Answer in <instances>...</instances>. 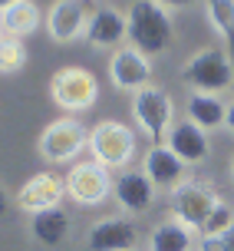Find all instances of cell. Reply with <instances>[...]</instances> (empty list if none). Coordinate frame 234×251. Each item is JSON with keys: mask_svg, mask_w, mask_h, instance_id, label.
<instances>
[{"mask_svg": "<svg viewBox=\"0 0 234 251\" xmlns=\"http://www.w3.org/2000/svg\"><path fill=\"white\" fill-rule=\"evenodd\" d=\"M224 245H228V251H234V225L224 231Z\"/></svg>", "mask_w": 234, "mask_h": 251, "instance_id": "28", "label": "cell"}, {"mask_svg": "<svg viewBox=\"0 0 234 251\" xmlns=\"http://www.w3.org/2000/svg\"><path fill=\"white\" fill-rule=\"evenodd\" d=\"M40 20H43V17H40L37 0H20V3H13V7H7V10L0 13V26H3V33H7V37H17V40L37 33Z\"/></svg>", "mask_w": 234, "mask_h": 251, "instance_id": "18", "label": "cell"}, {"mask_svg": "<svg viewBox=\"0 0 234 251\" xmlns=\"http://www.w3.org/2000/svg\"><path fill=\"white\" fill-rule=\"evenodd\" d=\"M112 182L116 178L109 176V169L106 165H99L96 159H89V162H76L70 169V176H66V195L76 201V205H102V201L112 195Z\"/></svg>", "mask_w": 234, "mask_h": 251, "instance_id": "8", "label": "cell"}, {"mask_svg": "<svg viewBox=\"0 0 234 251\" xmlns=\"http://www.w3.org/2000/svg\"><path fill=\"white\" fill-rule=\"evenodd\" d=\"M231 225H234V208L228 201H221V205L211 212V218L205 222V231H201V235H224Z\"/></svg>", "mask_w": 234, "mask_h": 251, "instance_id": "23", "label": "cell"}, {"mask_svg": "<svg viewBox=\"0 0 234 251\" xmlns=\"http://www.w3.org/2000/svg\"><path fill=\"white\" fill-rule=\"evenodd\" d=\"M185 113L195 126H201L205 132L224 129V116H228V102L218 93H188Z\"/></svg>", "mask_w": 234, "mask_h": 251, "instance_id": "17", "label": "cell"}, {"mask_svg": "<svg viewBox=\"0 0 234 251\" xmlns=\"http://www.w3.org/2000/svg\"><path fill=\"white\" fill-rule=\"evenodd\" d=\"M224 129H228V132H234V96H231V102H228V116H224Z\"/></svg>", "mask_w": 234, "mask_h": 251, "instance_id": "25", "label": "cell"}, {"mask_svg": "<svg viewBox=\"0 0 234 251\" xmlns=\"http://www.w3.org/2000/svg\"><path fill=\"white\" fill-rule=\"evenodd\" d=\"M142 172L152 178V185H155V188H175V185L185 182L188 165L182 162L165 142H159V146H152V149L142 155Z\"/></svg>", "mask_w": 234, "mask_h": 251, "instance_id": "15", "label": "cell"}, {"mask_svg": "<svg viewBox=\"0 0 234 251\" xmlns=\"http://www.w3.org/2000/svg\"><path fill=\"white\" fill-rule=\"evenodd\" d=\"M66 199V178H60L56 172H37L30 176L17 192V208L26 212L30 218L49 208H60Z\"/></svg>", "mask_w": 234, "mask_h": 251, "instance_id": "10", "label": "cell"}, {"mask_svg": "<svg viewBox=\"0 0 234 251\" xmlns=\"http://www.w3.org/2000/svg\"><path fill=\"white\" fill-rule=\"evenodd\" d=\"M198 251H228V245H224V235H201V241H198Z\"/></svg>", "mask_w": 234, "mask_h": 251, "instance_id": "24", "label": "cell"}, {"mask_svg": "<svg viewBox=\"0 0 234 251\" xmlns=\"http://www.w3.org/2000/svg\"><path fill=\"white\" fill-rule=\"evenodd\" d=\"M93 50H119L129 40V17L116 7H96L89 13L86 24V37H83Z\"/></svg>", "mask_w": 234, "mask_h": 251, "instance_id": "11", "label": "cell"}, {"mask_svg": "<svg viewBox=\"0 0 234 251\" xmlns=\"http://www.w3.org/2000/svg\"><path fill=\"white\" fill-rule=\"evenodd\" d=\"M129 40L132 47L145 53V56H159L172 47L175 26L168 7H162L159 0H132L129 7Z\"/></svg>", "mask_w": 234, "mask_h": 251, "instance_id": "1", "label": "cell"}, {"mask_svg": "<svg viewBox=\"0 0 234 251\" xmlns=\"http://www.w3.org/2000/svg\"><path fill=\"white\" fill-rule=\"evenodd\" d=\"M231 178H234V155H231Z\"/></svg>", "mask_w": 234, "mask_h": 251, "instance_id": "30", "label": "cell"}, {"mask_svg": "<svg viewBox=\"0 0 234 251\" xmlns=\"http://www.w3.org/2000/svg\"><path fill=\"white\" fill-rule=\"evenodd\" d=\"M3 215H7V188L0 185V218H3Z\"/></svg>", "mask_w": 234, "mask_h": 251, "instance_id": "27", "label": "cell"}, {"mask_svg": "<svg viewBox=\"0 0 234 251\" xmlns=\"http://www.w3.org/2000/svg\"><path fill=\"white\" fill-rule=\"evenodd\" d=\"M83 149H89V129L73 116H63V119H53V123L40 132L37 139V152L40 159L49 165L60 162H73Z\"/></svg>", "mask_w": 234, "mask_h": 251, "instance_id": "5", "label": "cell"}, {"mask_svg": "<svg viewBox=\"0 0 234 251\" xmlns=\"http://www.w3.org/2000/svg\"><path fill=\"white\" fill-rule=\"evenodd\" d=\"M165 146H168V149H172L185 165H198V162H205V159L211 155L208 132H205L201 126H195L191 119L175 123L172 132H168V139H165Z\"/></svg>", "mask_w": 234, "mask_h": 251, "instance_id": "16", "label": "cell"}, {"mask_svg": "<svg viewBox=\"0 0 234 251\" xmlns=\"http://www.w3.org/2000/svg\"><path fill=\"white\" fill-rule=\"evenodd\" d=\"M70 218L63 208H49V212H40L30 218V235L40 241V245H47V248H60L66 235H70Z\"/></svg>", "mask_w": 234, "mask_h": 251, "instance_id": "19", "label": "cell"}, {"mask_svg": "<svg viewBox=\"0 0 234 251\" xmlns=\"http://www.w3.org/2000/svg\"><path fill=\"white\" fill-rule=\"evenodd\" d=\"M148 251H191V228L182 225L178 218H165L162 225L152 228Z\"/></svg>", "mask_w": 234, "mask_h": 251, "instance_id": "20", "label": "cell"}, {"mask_svg": "<svg viewBox=\"0 0 234 251\" xmlns=\"http://www.w3.org/2000/svg\"><path fill=\"white\" fill-rule=\"evenodd\" d=\"M49 100L63 113H86L99 100V83L86 66H63L49 76Z\"/></svg>", "mask_w": 234, "mask_h": 251, "instance_id": "4", "label": "cell"}, {"mask_svg": "<svg viewBox=\"0 0 234 251\" xmlns=\"http://www.w3.org/2000/svg\"><path fill=\"white\" fill-rule=\"evenodd\" d=\"M0 37H3V26H0Z\"/></svg>", "mask_w": 234, "mask_h": 251, "instance_id": "31", "label": "cell"}, {"mask_svg": "<svg viewBox=\"0 0 234 251\" xmlns=\"http://www.w3.org/2000/svg\"><path fill=\"white\" fill-rule=\"evenodd\" d=\"M205 17L211 30L234 47V0H205Z\"/></svg>", "mask_w": 234, "mask_h": 251, "instance_id": "21", "label": "cell"}, {"mask_svg": "<svg viewBox=\"0 0 234 251\" xmlns=\"http://www.w3.org/2000/svg\"><path fill=\"white\" fill-rule=\"evenodd\" d=\"M221 205L218 192L205 182H195V178H185L182 185L172 188V215L188 225L191 231H205V222L211 218V212Z\"/></svg>", "mask_w": 234, "mask_h": 251, "instance_id": "7", "label": "cell"}, {"mask_svg": "<svg viewBox=\"0 0 234 251\" xmlns=\"http://www.w3.org/2000/svg\"><path fill=\"white\" fill-rule=\"evenodd\" d=\"M26 66V47H23V40H17V37H0V73L3 76H10L17 73V70H23Z\"/></svg>", "mask_w": 234, "mask_h": 251, "instance_id": "22", "label": "cell"}, {"mask_svg": "<svg viewBox=\"0 0 234 251\" xmlns=\"http://www.w3.org/2000/svg\"><path fill=\"white\" fill-rule=\"evenodd\" d=\"M89 251H136L139 228L132 218H99L86 231Z\"/></svg>", "mask_w": 234, "mask_h": 251, "instance_id": "12", "label": "cell"}, {"mask_svg": "<svg viewBox=\"0 0 234 251\" xmlns=\"http://www.w3.org/2000/svg\"><path fill=\"white\" fill-rule=\"evenodd\" d=\"M86 0H53V7L47 13V30L56 43H73V40L86 37Z\"/></svg>", "mask_w": 234, "mask_h": 251, "instance_id": "13", "label": "cell"}, {"mask_svg": "<svg viewBox=\"0 0 234 251\" xmlns=\"http://www.w3.org/2000/svg\"><path fill=\"white\" fill-rule=\"evenodd\" d=\"M109 83L119 93H132L136 96L139 89L152 86V60L132 43L119 47L109 60Z\"/></svg>", "mask_w": 234, "mask_h": 251, "instance_id": "9", "label": "cell"}, {"mask_svg": "<svg viewBox=\"0 0 234 251\" xmlns=\"http://www.w3.org/2000/svg\"><path fill=\"white\" fill-rule=\"evenodd\" d=\"M155 192L159 188L152 185V178L142 172V169H122L116 182H112V199L119 201V208L132 215H142L152 208V201H155Z\"/></svg>", "mask_w": 234, "mask_h": 251, "instance_id": "14", "label": "cell"}, {"mask_svg": "<svg viewBox=\"0 0 234 251\" xmlns=\"http://www.w3.org/2000/svg\"><path fill=\"white\" fill-rule=\"evenodd\" d=\"M89 152L99 165L122 172L125 165H132V159H136L139 136L132 126L119 123V119H102L99 126L89 129Z\"/></svg>", "mask_w": 234, "mask_h": 251, "instance_id": "3", "label": "cell"}, {"mask_svg": "<svg viewBox=\"0 0 234 251\" xmlns=\"http://www.w3.org/2000/svg\"><path fill=\"white\" fill-rule=\"evenodd\" d=\"M182 83L191 93H224L234 89V60L221 47H201L182 66Z\"/></svg>", "mask_w": 234, "mask_h": 251, "instance_id": "2", "label": "cell"}, {"mask_svg": "<svg viewBox=\"0 0 234 251\" xmlns=\"http://www.w3.org/2000/svg\"><path fill=\"white\" fill-rule=\"evenodd\" d=\"M132 119H136V126L152 139V146L165 142L168 132H172V126H175L172 96L162 86H155V83L145 86V89H139L136 96H132Z\"/></svg>", "mask_w": 234, "mask_h": 251, "instance_id": "6", "label": "cell"}, {"mask_svg": "<svg viewBox=\"0 0 234 251\" xmlns=\"http://www.w3.org/2000/svg\"><path fill=\"white\" fill-rule=\"evenodd\" d=\"M162 7H168V10H175V7H188L191 0H159Z\"/></svg>", "mask_w": 234, "mask_h": 251, "instance_id": "26", "label": "cell"}, {"mask_svg": "<svg viewBox=\"0 0 234 251\" xmlns=\"http://www.w3.org/2000/svg\"><path fill=\"white\" fill-rule=\"evenodd\" d=\"M13 3H20V0H0V13L7 10V7H13Z\"/></svg>", "mask_w": 234, "mask_h": 251, "instance_id": "29", "label": "cell"}]
</instances>
